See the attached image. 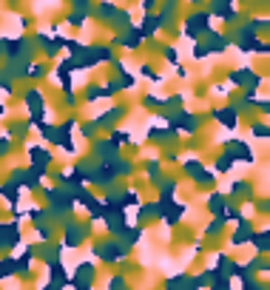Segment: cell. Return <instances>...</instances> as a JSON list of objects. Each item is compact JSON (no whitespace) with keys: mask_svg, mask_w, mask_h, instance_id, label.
<instances>
[{"mask_svg":"<svg viewBox=\"0 0 270 290\" xmlns=\"http://www.w3.org/2000/svg\"><path fill=\"white\" fill-rule=\"evenodd\" d=\"M0 91H3V94H14V85H11V74H0Z\"/></svg>","mask_w":270,"mask_h":290,"instance_id":"f1b7e54d","label":"cell"},{"mask_svg":"<svg viewBox=\"0 0 270 290\" xmlns=\"http://www.w3.org/2000/svg\"><path fill=\"white\" fill-rule=\"evenodd\" d=\"M48 279H51V282H60V285H66L68 279H66V267L60 265V262H48Z\"/></svg>","mask_w":270,"mask_h":290,"instance_id":"9a60e30c","label":"cell"},{"mask_svg":"<svg viewBox=\"0 0 270 290\" xmlns=\"http://www.w3.org/2000/svg\"><path fill=\"white\" fill-rule=\"evenodd\" d=\"M182 168H185V174H188V176H196V174H199V168H202V163H199V160H185Z\"/></svg>","mask_w":270,"mask_h":290,"instance_id":"cb8c5ba5","label":"cell"},{"mask_svg":"<svg viewBox=\"0 0 270 290\" xmlns=\"http://www.w3.org/2000/svg\"><path fill=\"white\" fill-rule=\"evenodd\" d=\"M245 267H248L250 273H253V270H259V273H268V270H270V265H268V259H265V256H253V259H250Z\"/></svg>","mask_w":270,"mask_h":290,"instance_id":"d6986e66","label":"cell"},{"mask_svg":"<svg viewBox=\"0 0 270 290\" xmlns=\"http://www.w3.org/2000/svg\"><path fill=\"white\" fill-rule=\"evenodd\" d=\"M139 77H148V80H154V83L159 80L157 74H154V71H151V66H139Z\"/></svg>","mask_w":270,"mask_h":290,"instance_id":"e575fe53","label":"cell"},{"mask_svg":"<svg viewBox=\"0 0 270 290\" xmlns=\"http://www.w3.org/2000/svg\"><path fill=\"white\" fill-rule=\"evenodd\" d=\"M193 182H196V185H214L216 174H214V171H208V168H199V174L193 176Z\"/></svg>","mask_w":270,"mask_h":290,"instance_id":"44dd1931","label":"cell"},{"mask_svg":"<svg viewBox=\"0 0 270 290\" xmlns=\"http://www.w3.org/2000/svg\"><path fill=\"white\" fill-rule=\"evenodd\" d=\"M205 205H208V210H214V213H222V210L227 208V199H225V194H219V191H214V194H208V199H205Z\"/></svg>","mask_w":270,"mask_h":290,"instance_id":"4fadbf2b","label":"cell"},{"mask_svg":"<svg viewBox=\"0 0 270 290\" xmlns=\"http://www.w3.org/2000/svg\"><path fill=\"white\" fill-rule=\"evenodd\" d=\"M80 290H91V288H80Z\"/></svg>","mask_w":270,"mask_h":290,"instance_id":"60d3db41","label":"cell"},{"mask_svg":"<svg viewBox=\"0 0 270 290\" xmlns=\"http://www.w3.org/2000/svg\"><path fill=\"white\" fill-rule=\"evenodd\" d=\"M165 57H168L171 63H177V51H174V48H165Z\"/></svg>","mask_w":270,"mask_h":290,"instance_id":"f35d334b","label":"cell"},{"mask_svg":"<svg viewBox=\"0 0 270 290\" xmlns=\"http://www.w3.org/2000/svg\"><path fill=\"white\" fill-rule=\"evenodd\" d=\"M3 114H6V108H3V105H0V117H3Z\"/></svg>","mask_w":270,"mask_h":290,"instance_id":"ab89813d","label":"cell"},{"mask_svg":"<svg viewBox=\"0 0 270 290\" xmlns=\"http://www.w3.org/2000/svg\"><path fill=\"white\" fill-rule=\"evenodd\" d=\"M108 290H128L125 276H111V279H108Z\"/></svg>","mask_w":270,"mask_h":290,"instance_id":"f546056e","label":"cell"},{"mask_svg":"<svg viewBox=\"0 0 270 290\" xmlns=\"http://www.w3.org/2000/svg\"><path fill=\"white\" fill-rule=\"evenodd\" d=\"M32 128V123H11V137H26V131Z\"/></svg>","mask_w":270,"mask_h":290,"instance_id":"484cf974","label":"cell"},{"mask_svg":"<svg viewBox=\"0 0 270 290\" xmlns=\"http://www.w3.org/2000/svg\"><path fill=\"white\" fill-rule=\"evenodd\" d=\"M222 228H225V216H222V213H216L214 219L208 222L205 233H208V236H219V233H222Z\"/></svg>","mask_w":270,"mask_h":290,"instance_id":"ac0fdd59","label":"cell"},{"mask_svg":"<svg viewBox=\"0 0 270 290\" xmlns=\"http://www.w3.org/2000/svg\"><path fill=\"white\" fill-rule=\"evenodd\" d=\"M40 137H43L45 142L57 145V142H60V125H48V123H40Z\"/></svg>","mask_w":270,"mask_h":290,"instance_id":"5bb4252c","label":"cell"},{"mask_svg":"<svg viewBox=\"0 0 270 290\" xmlns=\"http://www.w3.org/2000/svg\"><path fill=\"white\" fill-rule=\"evenodd\" d=\"M250 134L256 139H268V125H265V123H253V125H250Z\"/></svg>","mask_w":270,"mask_h":290,"instance_id":"4316f807","label":"cell"},{"mask_svg":"<svg viewBox=\"0 0 270 290\" xmlns=\"http://www.w3.org/2000/svg\"><path fill=\"white\" fill-rule=\"evenodd\" d=\"M211 285H214L211 290H230V282H227V276H225V273H216Z\"/></svg>","mask_w":270,"mask_h":290,"instance_id":"603a6c76","label":"cell"},{"mask_svg":"<svg viewBox=\"0 0 270 290\" xmlns=\"http://www.w3.org/2000/svg\"><path fill=\"white\" fill-rule=\"evenodd\" d=\"M29 163L34 165V168H48L51 165V151H45L43 145H29Z\"/></svg>","mask_w":270,"mask_h":290,"instance_id":"9c48e42d","label":"cell"},{"mask_svg":"<svg viewBox=\"0 0 270 290\" xmlns=\"http://www.w3.org/2000/svg\"><path fill=\"white\" fill-rule=\"evenodd\" d=\"M236 225H239V231L233 233V239H230V245H233V248H242V245H245V242L250 239V233H253V228H250V222H248V219L236 222Z\"/></svg>","mask_w":270,"mask_h":290,"instance_id":"8fae6325","label":"cell"},{"mask_svg":"<svg viewBox=\"0 0 270 290\" xmlns=\"http://www.w3.org/2000/svg\"><path fill=\"white\" fill-rule=\"evenodd\" d=\"M117 117H125V105H114L108 114H102L100 120H94V123H97V125H111Z\"/></svg>","mask_w":270,"mask_h":290,"instance_id":"e0dca14e","label":"cell"},{"mask_svg":"<svg viewBox=\"0 0 270 290\" xmlns=\"http://www.w3.org/2000/svg\"><path fill=\"white\" fill-rule=\"evenodd\" d=\"M171 131H177V128H182V131H188V134H196V128H199V120L193 114H188V111H180V114L171 120Z\"/></svg>","mask_w":270,"mask_h":290,"instance_id":"ba28073f","label":"cell"},{"mask_svg":"<svg viewBox=\"0 0 270 290\" xmlns=\"http://www.w3.org/2000/svg\"><path fill=\"white\" fill-rule=\"evenodd\" d=\"M45 199H48V213H51V216H66L68 210L74 208L71 188H48V191H45Z\"/></svg>","mask_w":270,"mask_h":290,"instance_id":"6da1fadb","label":"cell"},{"mask_svg":"<svg viewBox=\"0 0 270 290\" xmlns=\"http://www.w3.org/2000/svg\"><path fill=\"white\" fill-rule=\"evenodd\" d=\"M63 103H66L68 108H71V105H77V97H74L71 91H66V94H63Z\"/></svg>","mask_w":270,"mask_h":290,"instance_id":"8d00e7d4","label":"cell"},{"mask_svg":"<svg viewBox=\"0 0 270 290\" xmlns=\"http://www.w3.org/2000/svg\"><path fill=\"white\" fill-rule=\"evenodd\" d=\"M248 242L250 245H253V248H256V253H259V256H265V253H268V250H270V236H268V231H259V233H256V231H253V233H250V239H248Z\"/></svg>","mask_w":270,"mask_h":290,"instance_id":"7c38bea8","label":"cell"},{"mask_svg":"<svg viewBox=\"0 0 270 290\" xmlns=\"http://www.w3.org/2000/svg\"><path fill=\"white\" fill-rule=\"evenodd\" d=\"M34 259H37V248H32V245H29V248L23 250L20 259H14V273H17V276H29V279H32Z\"/></svg>","mask_w":270,"mask_h":290,"instance_id":"5b68a950","label":"cell"},{"mask_svg":"<svg viewBox=\"0 0 270 290\" xmlns=\"http://www.w3.org/2000/svg\"><path fill=\"white\" fill-rule=\"evenodd\" d=\"M230 168V157H222L219 163H216V171H227Z\"/></svg>","mask_w":270,"mask_h":290,"instance_id":"d590c367","label":"cell"},{"mask_svg":"<svg viewBox=\"0 0 270 290\" xmlns=\"http://www.w3.org/2000/svg\"><path fill=\"white\" fill-rule=\"evenodd\" d=\"M225 157H230V163H236V160H242V163H253V151H250V145H245V142H227L225 148Z\"/></svg>","mask_w":270,"mask_h":290,"instance_id":"8992f818","label":"cell"},{"mask_svg":"<svg viewBox=\"0 0 270 290\" xmlns=\"http://www.w3.org/2000/svg\"><path fill=\"white\" fill-rule=\"evenodd\" d=\"M128 134H125V131H111V137H108V142H114V145H117V148H120V145H125V142H128Z\"/></svg>","mask_w":270,"mask_h":290,"instance_id":"83f0119b","label":"cell"},{"mask_svg":"<svg viewBox=\"0 0 270 290\" xmlns=\"http://www.w3.org/2000/svg\"><path fill=\"white\" fill-rule=\"evenodd\" d=\"M89 236V228H83L80 222H66V233H63V245L66 248H80V242Z\"/></svg>","mask_w":270,"mask_h":290,"instance_id":"277c9868","label":"cell"},{"mask_svg":"<svg viewBox=\"0 0 270 290\" xmlns=\"http://www.w3.org/2000/svg\"><path fill=\"white\" fill-rule=\"evenodd\" d=\"M9 276H14V259H11V256H3V259H0V282L9 279Z\"/></svg>","mask_w":270,"mask_h":290,"instance_id":"ffe728a7","label":"cell"},{"mask_svg":"<svg viewBox=\"0 0 270 290\" xmlns=\"http://www.w3.org/2000/svg\"><path fill=\"white\" fill-rule=\"evenodd\" d=\"M245 194H250V185L248 182H242V179H236V182L230 185V197L239 199V197H245Z\"/></svg>","mask_w":270,"mask_h":290,"instance_id":"7402d4cb","label":"cell"},{"mask_svg":"<svg viewBox=\"0 0 270 290\" xmlns=\"http://www.w3.org/2000/svg\"><path fill=\"white\" fill-rule=\"evenodd\" d=\"M94 154H97L100 163H114V160L120 157V148H117L114 142H108V139H97V142H94Z\"/></svg>","mask_w":270,"mask_h":290,"instance_id":"52a82bcc","label":"cell"},{"mask_svg":"<svg viewBox=\"0 0 270 290\" xmlns=\"http://www.w3.org/2000/svg\"><path fill=\"white\" fill-rule=\"evenodd\" d=\"M242 290H268V288H265L262 282H256L253 276H248V279H245V288H242Z\"/></svg>","mask_w":270,"mask_h":290,"instance_id":"1f68e13d","label":"cell"},{"mask_svg":"<svg viewBox=\"0 0 270 290\" xmlns=\"http://www.w3.org/2000/svg\"><path fill=\"white\" fill-rule=\"evenodd\" d=\"M43 290H63V285H60V282H48Z\"/></svg>","mask_w":270,"mask_h":290,"instance_id":"74e56055","label":"cell"},{"mask_svg":"<svg viewBox=\"0 0 270 290\" xmlns=\"http://www.w3.org/2000/svg\"><path fill=\"white\" fill-rule=\"evenodd\" d=\"M97 128H100V125H97V123H94V120H91V123H83V131H80V134H83V137H94V131H97Z\"/></svg>","mask_w":270,"mask_h":290,"instance_id":"d6a6232c","label":"cell"},{"mask_svg":"<svg viewBox=\"0 0 270 290\" xmlns=\"http://www.w3.org/2000/svg\"><path fill=\"white\" fill-rule=\"evenodd\" d=\"M94 256H100L102 262H120L128 256V248H125L120 239H108V242H94Z\"/></svg>","mask_w":270,"mask_h":290,"instance_id":"7a4b0ae2","label":"cell"},{"mask_svg":"<svg viewBox=\"0 0 270 290\" xmlns=\"http://www.w3.org/2000/svg\"><path fill=\"white\" fill-rule=\"evenodd\" d=\"M214 117L222 123V125H227V128H236V123H239V111L233 108V105H230V108H216Z\"/></svg>","mask_w":270,"mask_h":290,"instance_id":"30bf717a","label":"cell"},{"mask_svg":"<svg viewBox=\"0 0 270 290\" xmlns=\"http://www.w3.org/2000/svg\"><path fill=\"white\" fill-rule=\"evenodd\" d=\"M100 97H105V91H102V88H97V85H89L86 100H89V103H94V100H100Z\"/></svg>","mask_w":270,"mask_h":290,"instance_id":"4dcf8cb0","label":"cell"},{"mask_svg":"<svg viewBox=\"0 0 270 290\" xmlns=\"http://www.w3.org/2000/svg\"><path fill=\"white\" fill-rule=\"evenodd\" d=\"M9 151H11V139L0 137V157H9Z\"/></svg>","mask_w":270,"mask_h":290,"instance_id":"836d02e7","label":"cell"},{"mask_svg":"<svg viewBox=\"0 0 270 290\" xmlns=\"http://www.w3.org/2000/svg\"><path fill=\"white\" fill-rule=\"evenodd\" d=\"M23 103L32 111V120H29V123H43L45 120V100H43V91H40V88L32 85L29 91L23 94Z\"/></svg>","mask_w":270,"mask_h":290,"instance_id":"3957f363","label":"cell"},{"mask_svg":"<svg viewBox=\"0 0 270 290\" xmlns=\"http://www.w3.org/2000/svg\"><path fill=\"white\" fill-rule=\"evenodd\" d=\"M0 197H6L9 205H17V202H20V191H17V185L6 182V185H0Z\"/></svg>","mask_w":270,"mask_h":290,"instance_id":"2e32d148","label":"cell"},{"mask_svg":"<svg viewBox=\"0 0 270 290\" xmlns=\"http://www.w3.org/2000/svg\"><path fill=\"white\" fill-rule=\"evenodd\" d=\"M148 216H157V205H151V202H148V205H142V208L136 210V219H139V222L148 219Z\"/></svg>","mask_w":270,"mask_h":290,"instance_id":"d4e9b609","label":"cell"}]
</instances>
